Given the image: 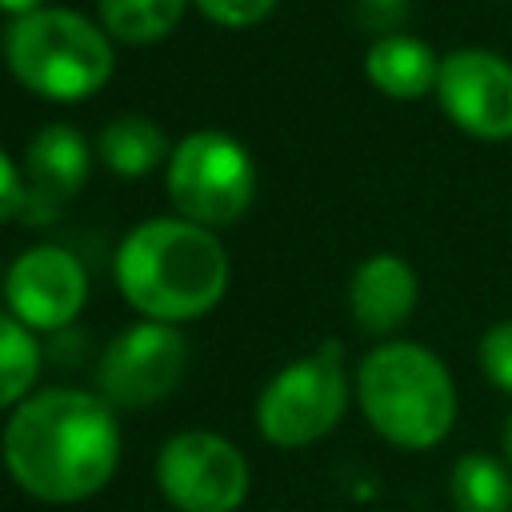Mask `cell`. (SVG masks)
<instances>
[{"label":"cell","mask_w":512,"mask_h":512,"mask_svg":"<svg viewBox=\"0 0 512 512\" xmlns=\"http://www.w3.org/2000/svg\"><path fill=\"white\" fill-rule=\"evenodd\" d=\"M184 0H100L104 28L128 44L160 40L176 28Z\"/></svg>","instance_id":"cell-16"},{"label":"cell","mask_w":512,"mask_h":512,"mask_svg":"<svg viewBox=\"0 0 512 512\" xmlns=\"http://www.w3.org/2000/svg\"><path fill=\"white\" fill-rule=\"evenodd\" d=\"M84 268L72 252L40 244L16 256L4 292L24 328H64L84 304Z\"/></svg>","instance_id":"cell-10"},{"label":"cell","mask_w":512,"mask_h":512,"mask_svg":"<svg viewBox=\"0 0 512 512\" xmlns=\"http://www.w3.org/2000/svg\"><path fill=\"white\" fill-rule=\"evenodd\" d=\"M256 192L248 152L224 132H192L168 160V196L192 224L236 220Z\"/></svg>","instance_id":"cell-6"},{"label":"cell","mask_w":512,"mask_h":512,"mask_svg":"<svg viewBox=\"0 0 512 512\" xmlns=\"http://www.w3.org/2000/svg\"><path fill=\"white\" fill-rule=\"evenodd\" d=\"M120 460L112 404L80 388H48L16 404L4 428V464L12 480L44 504H80L96 496Z\"/></svg>","instance_id":"cell-1"},{"label":"cell","mask_w":512,"mask_h":512,"mask_svg":"<svg viewBox=\"0 0 512 512\" xmlns=\"http://www.w3.org/2000/svg\"><path fill=\"white\" fill-rule=\"evenodd\" d=\"M188 368V344L172 324L144 320L124 328L100 356V396L116 408H148L164 400Z\"/></svg>","instance_id":"cell-8"},{"label":"cell","mask_w":512,"mask_h":512,"mask_svg":"<svg viewBox=\"0 0 512 512\" xmlns=\"http://www.w3.org/2000/svg\"><path fill=\"white\" fill-rule=\"evenodd\" d=\"M504 456H508V468H512V416L504 424Z\"/></svg>","instance_id":"cell-22"},{"label":"cell","mask_w":512,"mask_h":512,"mask_svg":"<svg viewBox=\"0 0 512 512\" xmlns=\"http://www.w3.org/2000/svg\"><path fill=\"white\" fill-rule=\"evenodd\" d=\"M356 396L368 424L412 452L440 444L456 420V388L444 360L412 340L372 348L356 372Z\"/></svg>","instance_id":"cell-3"},{"label":"cell","mask_w":512,"mask_h":512,"mask_svg":"<svg viewBox=\"0 0 512 512\" xmlns=\"http://www.w3.org/2000/svg\"><path fill=\"white\" fill-rule=\"evenodd\" d=\"M36 372H40V348L32 332L20 320L0 316V408L24 404Z\"/></svg>","instance_id":"cell-17"},{"label":"cell","mask_w":512,"mask_h":512,"mask_svg":"<svg viewBox=\"0 0 512 512\" xmlns=\"http://www.w3.org/2000/svg\"><path fill=\"white\" fill-rule=\"evenodd\" d=\"M456 512H512V468L492 452H468L448 472Z\"/></svg>","instance_id":"cell-14"},{"label":"cell","mask_w":512,"mask_h":512,"mask_svg":"<svg viewBox=\"0 0 512 512\" xmlns=\"http://www.w3.org/2000/svg\"><path fill=\"white\" fill-rule=\"evenodd\" d=\"M372 84L396 100H416L424 96L436 76H440V60L436 52L416 40V36H380L372 48H368V60H364Z\"/></svg>","instance_id":"cell-13"},{"label":"cell","mask_w":512,"mask_h":512,"mask_svg":"<svg viewBox=\"0 0 512 512\" xmlns=\"http://www.w3.org/2000/svg\"><path fill=\"white\" fill-rule=\"evenodd\" d=\"M156 484L180 512H236L248 496V460L216 432H176L156 456Z\"/></svg>","instance_id":"cell-7"},{"label":"cell","mask_w":512,"mask_h":512,"mask_svg":"<svg viewBox=\"0 0 512 512\" xmlns=\"http://www.w3.org/2000/svg\"><path fill=\"white\" fill-rule=\"evenodd\" d=\"M100 160L120 176H144L164 160V132L148 116H116L100 132Z\"/></svg>","instance_id":"cell-15"},{"label":"cell","mask_w":512,"mask_h":512,"mask_svg":"<svg viewBox=\"0 0 512 512\" xmlns=\"http://www.w3.org/2000/svg\"><path fill=\"white\" fill-rule=\"evenodd\" d=\"M116 284L148 320H192L224 296L228 256L220 240L192 220H148L124 236Z\"/></svg>","instance_id":"cell-2"},{"label":"cell","mask_w":512,"mask_h":512,"mask_svg":"<svg viewBox=\"0 0 512 512\" xmlns=\"http://www.w3.org/2000/svg\"><path fill=\"white\" fill-rule=\"evenodd\" d=\"M348 408V380L340 364V344L324 340L312 356L280 368L260 400H256V424L268 444L280 448H304L320 436H328Z\"/></svg>","instance_id":"cell-5"},{"label":"cell","mask_w":512,"mask_h":512,"mask_svg":"<svg viewBox=\"0 0 512 512\" xmlns=\"http://www.w3.org/2000/svg\"><path fill=\"white\" fill-rule=\"evenodd\" d=\"M480 368H484L488 384H496L500 392H512V320H500L484 332Z\"/></svg>","instance_id":"cell-18"},{"label":"cell","mask_w":512,"mask_h":512,"mask_svg":"<svg viewBox=\"0 0 512 512\" xmlns=\"http://www.w3.org/2000/svg\"><path fill=\"white\" fill-rule=\"evenodd\" d=\"M4 12H16V16H28V12H40V0H0Z\"/></svg>","instance_id":"cell-21"},{"label":"cell","mask_w":512,"mask_h":512,"mask_svg":"<svg viewBox=\"0 0 512 512\" xmlns=\"http://www.w3.org/2000/svg\"><path fill=\"white\" fill-rule=\"evenodd\" d=\"M436 92L444 112L472 136H512V64L484 48H460L440 60Z\"/></svg>","instance_id":"cell-9"},{"label":"cell","mask_w":512,"mask_h":512,"mask_svg":"<svg viewBox=\"0 0 512 512\" xmlns=\"http://www.w3.org/2000/svg\"><path fill=\"white\" fill-rule=\"evenodd\" d=\"M28 176L44 200H68L88 176V144L72 124H48L28 144Z\"/></svg>","instance_id":"cell-12"},{"label":"cell","mask_w":512,"mask_h":512,"mask_svg":"<svg viewBox=\"0 0 512 512\" xmlns=\"http://www.w3.org/2000/svg\"><path fill=\"white\" fill-rule=\"evenodd\" d=\"M196 4H200L212 20L240 28V24H256L260 16H268L276 0H196Z\"/></svg>","instance_id":"cell-19"},{"label":"cell","mask_w":512,"mask_h":512,"mask_svg":"<svg viewBox=\"0 0 512 512\" xmlns=\"http://www.w3.org/2000/svg\"><path fill=\"white\" fill-rule=\"evenodd\" d=\"M4 52L16 80L48 100H84L112 76V48L104 32L68 8L20 16L8 28Z\"/></svg>","instance_id":"cell-4"},{"label":"cell","mask_w":512,"mask_h":512,"mask_svg":"<svg viewBox=\"0 0 512 512\" xmlns=\"http://www.w3.org/2000/svg\"><path fill=\"white\" fill-rule=\"evenodd\" d=\"M348 304H352V316L364 332L384 336V332L400 328L412 316V308H416V272L392 252L368 256L356 268L352 284H348Z\"/></svg>","instance_id":"cell-11"},{"label":"cell","mask_w":512,"mask_h":512,"mask_svg":"<svg viewBox=\"0 0 512 512\" xmlns=\"http://www.w3.org/2000/svg\"><path fill=\"white\" fill-rule=\"evenodd\" d=\"M24 204V188H20V176L12 168V160L0 152V220H8L12 212H20Z\"/></svg>","instance_id":"cell-20"}]
</instances>
